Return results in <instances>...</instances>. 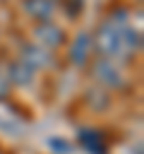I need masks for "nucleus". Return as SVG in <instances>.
Instances as JSON below:
<instances>
[{
    "label": "nucleus",
    "mask_w": 144,
    "mask_h": 154,
    "mask_svg": "<svg viewBox=\"0 0 144 154\" xmlns=\"http://www.w3.org/2000/svg\"><path fill=\"white\" fill-rule=\"evenodd\" d=\"M96 46H98V51H101L103 55H108V60L115 58V55H120L125 41H122V34L115 29L113 22H106V24L98 29V34H96Z\"/></svg>",
    "instance_id": "nucleus-1"
},
{
    "label": "nucleus",
    "mask_w": 144,
    "mask_h": 154,
    "mask_svg": "<svg viewBox=\"0 0 144 154\" xmlns=\"http://www.w3.org/2000/svg\"><path fill=\"white\" fill-rule=\"evenodd\" d=\"M94 75H96L101 82L110 84V87H115V84H122V79H120V72H118L115 63H113V60H108V58H103V60H98V63H96V67H94Z\"/></svg>",
    "instance_id": "nucleus-2"
},
{
    "label": "nucleus",
    "mask_w": 144,
    "mask_h": 154,
    "mask_svg": "<svg viewBox=\"0 0 144 154\" xmlns=\"http://www.w3.org/2000/svg\"><path fill=\"white\" fill-rule=\"evenodd\" d=\"M36 36L43 46H60L62 43V31L55 26V24H41L36 29Z\"/></svg>",
    "instance_id": "nucleus-3"
},
{
    "label": "nucleus",
    "mask_w": 144,
    "mask_h": 154,
    "mask_svg": "<svg viewBox=\"0 0 144 154\" xmlns=\"http://www.w3.org/2000/svg\"><path fill=\"white\" fill-rule=\"evenodd\" d=\"M22 63L24 65H34V67H46V65H50V55L43 48H38V46H26Z\"/></svg>",
    "instance_id": "nucleus-4"
},
{
    "label": "nucleus",
    "mask_w": 144,
    "mask_h": 154,
    "mask_svg": "<svg viewBox=\"0 0 144 154\" xmlns=\"http://www.w3.org/2000/svg\"><path fill=\"white\" fill-rule=\"evenodd\" d=\"M26 10L36 19H48L53 14V2L50 0H26Z\"/></svg>",
    "instance_id": "nucleus-5"
},
{
    "label": "nucleus",
    "mask_w": 144,
    "mask_h": 154,
    "mask_svg": "<svg viewBox=\"0 0 144 154\" xmlns=\"http://www.w3.org/2000/svg\"><path fill=\"white\" fill-rule=\"evenodd\" d=\"M89 48H91V38L89 36H79L77 41H74V46H72V63H77V65H82L84 60H86V55H89Z\"/></svg>",
    "instance_id": "nucleus-6"
},
{
    "label": "nucleus",
    "mask_w": 144,
    "mask_h": 154,
    "mask_svg": "<svg viewBox=\"0 0 144 154\" xmlns=\"http://www.w3.org/2000/svg\"><path fill=\"white\" fill-rule=\"evenodd\" d=\"M10 79L17 82V84H31V70L24 63H14L10 67Z\"/></svg>",
    "instance_id": "nucleus-7"
},
{
    "label": "nucleus",
    "mask_w": 144,
    "mask_h": 154,
    "mask_svg": "<svg viewBox=\"0 0 144 154\" xmlns=\"http://www.w3.org/2000/svg\"><path fill=\"white\" fill-rule=\"evenodd\" d=\"M79 140H82V144H84V147H89V152H91V154H103V147H101V142H98L96 132L84 130V132L79 135Z\"/></svg>",
    "instance_id": "nucleus-8"
},
{
    "label": "nucleus",
    "mask_w": 144,
    "mask_h": 154,
    "mask_svg": "<svg viewBox=\"0 0 144 154\" xmlns=\"http://www.w3.org/2000/svg\"><path fill=\"white\" fill-rule=\"evenodd\" d=\"M7 89H10V79H7V77H2V75H0V99H2V96H5V94H7Z\"/></svg>",
    "instance_id": "nucleus-9"
}]
</instances>
